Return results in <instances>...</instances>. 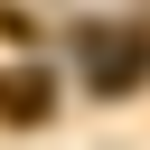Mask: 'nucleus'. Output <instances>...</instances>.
<instances>
[{
    "instance_id": "nucleus-1",
    "label": "nucleus",
    "mask_w": 150,
    "mask_h": 150,
    "mask_svg": "<svg viewBox=\"0 0 150 150\" xmlns=\"http://www.w3.org/2000/svg\"><path fill=\"white\" fill-rule=\"evenodd\" d=\"M84 66L103 94H131L150 75V28H84Z\"/></svg>"
},
{
    "instance_id": "nucleus-2",
    "label": "nucleus",
    "mask_w": 150,
    "mask_h": 150,
    "mask_svg": "<svg viewBox=\"0 0 150 150\" xmlns=\"http://www.w3.org/2000/svg\"><path fill=\"white\" fill-rule=\"evenodd\" d=\"M47 103H56V94H47V75H28V66H19V75H0V122H47Z\"/></svg>"
}]
</instances>
